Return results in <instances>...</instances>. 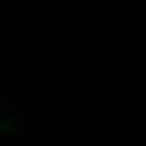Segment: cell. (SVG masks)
<instances>
[{"instance_id": "obj_1", "label": "cell", "mask_w": 146, "mask_h": 146, "mask_svg": "<svg viewBox=\"0 0 146 146\" xmlns=\"http://www.w3.org/2000/svg\"><path fill=\"white\" fill-rule=\"evenodd\" d=\"M23 129L22 116L6 102L0 100V133L2 135H16Z\"/></svg>"}]
</instances>
